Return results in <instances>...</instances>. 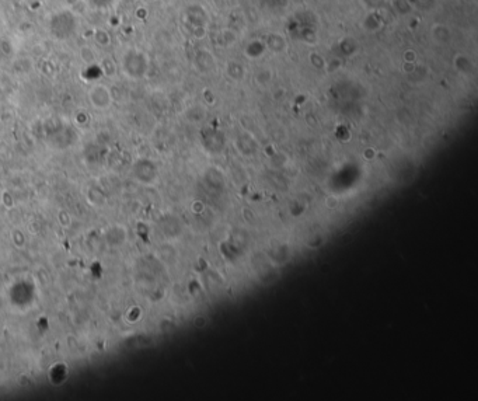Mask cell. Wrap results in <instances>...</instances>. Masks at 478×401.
<instances>
[{
	"label": "cell",
	"mask_w": 478,
	"mask_h": 401,
	"mask_svg": "<svg viewBox=\"0 0 478 401\" xmlns=\"http://www.w3.org/2000/svg\"><path fill=\"white\" fill-rule=\"evenodd\" d=\"M88 100L97 109H105L111 105V93L101 83H97L88 90Z\"/></svg>",
	"instance_id": "1"
},
{
	"label": "cell",
	"mask_w": 478,
	"mask_h": 401,
	"mask_svg": "<svg viewBox=\"0 0 478 401\" xmlns=\"http://www.w3.org/2000/svg\"><path fill=\"white\" fill-rule=\"evenodd\" d=\"M79 58L86 65H94L98 56H97V52H95V49L91 45L84 44L79 48Z\"/></svg>",
	"instance_id": "2"
},
{
	"label": "cell",
	"mask_w": 478,
	"mask_h": 401,
	"mask_svg": "<svg viewBox=\"0 0 478 401\" xmlns=\"http://www.w3.org/2000/svg\"><path fill=\"white\" fill-rule=\"evenodd\" d=\"M93 38H94V42L100 48H107L111 45V35H109V32L107 29L104 28H97L94 31V34H93Z\"/></svg>",
	"instance_id": "3"
},
{
	"label": "cell",
	"mask_w": 478,
	"mask_h": 401,
	"mask_svg": "<svg viewBox=\"0 0 478 401\" xmlns=\"http://www.w3.org/2000/svg\"><path fill=\"white\" fill-rule=\"evenodd\" d=\"M101 69L102 72L105 76H108L111 77L114 73H115V63H114V60L111 58H104L101 62Z\"/></svg>",
	"instance_id": "4"
},
{
	"label": "cell",
	"mask_w": 478,
	"mask_h": 401,
	"mask_svg": "<svg viewBox=\"0 0 478 401\" xmlns=\"http://www.w3.org/2000/svg\"><path fill=\"white\" fill-rule=\"evenodd\" d=\"M70 8H72L74 13H77V14H84V13L87 11L86 3H84L83 0H77V1L74 3V4H72V6H70Z\"/></svg>",
	"instance_id": "5"
},
{
	"label": "cell",
	"mask_w": 478,
	"mask_h": 401,
	"mask_svg": "<svg viewBox=\"0 0 478 401\" xmlns=\"http://www.w3.org/2000/svg\"><path fill=\"white\" fill-rule=\"evenodd\" d=\"M326 204L328 208H335V206H337V199H335V198H328Z\"/></svg>",
	"instance_id": "6"
},
{
	"label": "cell",
	"mask_w": 478,
	"mask_h": 401,
	"mask_svg": "<svg viewBox=\"0 0 478 401\" xmlns=\"http://www.w3.org/2000/svg\"><path fill=\"white\" fill-rule=\"evenodd\" d=\"M76 1H77V0H66V3H67L69 6H72V4H74Z\"/></svg>",
	"instance_id": "7"
}]
</instances>
